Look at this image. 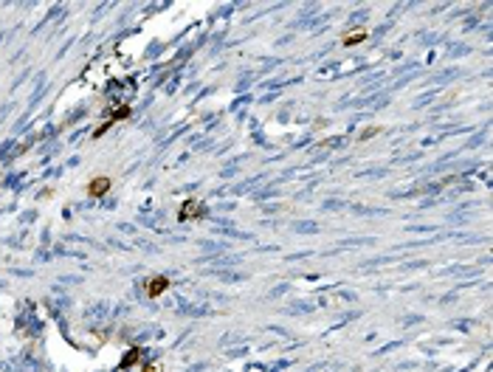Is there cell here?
<instances>
[{"label":"cell","instance_id":"cell-1","mask_svg":"<svg viewBox=\"0 0 493 372\" xmlns=\"http://www.w3.org/2000/svg\"><path fill=\"white\" fill-rule=\"evenodd\" d=\"M209 214V209H206V203L203 201H197V197H186V201L181 203V209H178V217L181 220H203Z\"/></svg>","mask_w":493,"mask_h":372},{"label":"cell","instance_id":"cell-2","mask_svg":"<svg viewBox=\"0 0 493 372\" xmlns=\"http://www.w3.org/2000/svg\"><path fill=\"white\" fill-rule=\"evenodd\" d=\"M169 288H172V279H169V276H164V274H158V276H150V279H147L144 293L150 296V299H158L161 293H166Z\"/></svg>","mask_w":493,"mask_h":372},{"label":"cell","instance_id":"cell-3","mask_svg":"<svg viewBox=\"0 0 493 372\" xmlns=\"http://www.w3.org/2000/svg\"><path fill=\"white\" fill-rule=\"evenodd\" d=\"M110 189H113V181H110L107 175H99V178H93V181L88 183V195L91 197H104Z\"/></svg>","mask_w":493,"mask_h":372},{"label":"cell","instance_id":"cell-4","mask_svg":"<svg viewBox=\"0 0 493 372\" xmlns=\"http://www.w3.org/2000/svg\"><path fill=\"white\" fill-rule=\"evenodd\" d=\"M133 116V107L130 104H122V107H107L104 110V122L110 124H116V122H124V119Z\"/></svg>","mask_w":493,"mask_h":372},{"label":"cell","instance_id":"cell-5","mask_svg":"<svg viewBox=\"0 0 493 372\" xmlns=\"http://www.w3.org/2000/svg\"><path fill=\"white\" fill-rule=\"evenodd\" d=\"M141 355H144V350H141V347H130L127 353H124V358L119 361V369H133V366L141 361Z\"/></svg>","mask_w":493,"mask_h":372},{"label":"cell","instance_id":"cell-6","mask_svg":"<svg viewBox=\"0 0 493 372\" xmlns=\"http://www.w3.org/2000/svg\"><path fill=\"white\" fill-rule=\"evenodd\" d=\"M364 40H366V31L364 28H355V31H350V34L341 40V45H344V48H355V45L364 43Z\"/></svg>","mask_w":493,"mask_h":372},{"label":"cell","instance_id":"cell-7","mask_svg":"<svg viewBox=\"0 0 493 372\" xmlns=\"http://www.w3.org/2000/svg\"><path fill=\"white\" fill-rule=\"evenodd\" d=\"M378 133H381V127H369L366 133H361V135H358V141H369L372 135H378Z\"/></svg>","mask_w":493,"mask_h":372},{"label":"cell","instance_id":"cell-8","mask_svg":"<svg viewBox=\"0 0 493 372\" xmlns=\"http://www.w3.org/2000/svg\"><path fill=\"white\" fill-rule=\"evenodd\" d=\"M141 372H161V364L158 361H150V364H144V369Z\"/></svg>","mask_w":493,"mask_h":372}]
</instances>
